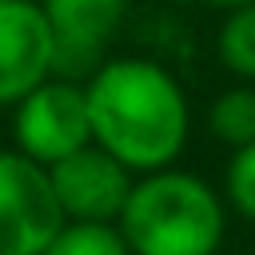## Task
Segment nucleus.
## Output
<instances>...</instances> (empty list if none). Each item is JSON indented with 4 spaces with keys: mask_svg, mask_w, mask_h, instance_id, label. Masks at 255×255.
Segmentation results:
<instances>
[{
    "mask_svg": "<svg viewBox=\"0 0 255 255\" xmlns=\"http://www.w3.org/2000/svg\"><path fill=\"white\" fill-rule=\"evenodd\" d=\"M92 143L116 155L131 175L175 167L191 135V108L183 84L147 56L104 60L88 80Z\"/></svg>",
    "mask_w": 255,
    "mask_h": 255,
    "instance_id": "obj_1",
    "label": "nucleus"
},
{
    "mask_svg": "<svg viewBox=\"0 0 255 255\" xmlns=\"http://www.w3.org/2000/svg\"><path fill=\"white\" fill-rule=\"evenodd\" d=\"M116 227L131 255H215L227 235V203L203 175L163 167L135 175Z\"/></svg>",
    "mask_w": 255,
    "mask_h": 255,
    "instance_id": "obj_2",
    "label": "nucleus"
},
{
    "mask_svg": "<svg viewBox=\"0 0 255 255\" xmlns=\"http://www.w3.org/2000/svg\"><path fill=\"white\" fill-rule=\"evenodd\" d=\"M12 139L16 151L36 159L40 167H52L80 147L92 143V116H88V92L80 80L48 76L40 88H32L12 108Z\"/></svg>",
    "mask_w": 255,
    "mask_h": 255,
    "instance_id": "obj_3",
    "label": "nucleus"
},
{
    "mask_svg": "<svg viewBox=\"0 0 255 255\" xmlns=\"http://www.w3.org/2000/svg\"><path fill=\"white\" fill-rule=\"evenodd\" d=\"M64 227L48 167L16 147H0V255H44Z\"/></svg>",
    "mask_w": 255,
    "mask_h": 255,
    "instance_id": "obj_4",
    "label": "nucleus"
},
{
    "mask_svg": "<svg viewBox=\"0 0 255 255\" xmlns=\"http://www.w3.org/2000/svg\"><path fill=\"white\" fill-rule=\"evenodd\" d=\"M48 179L64 211V223H120V211L135 183V175L96 143L52 163Z\"/></svg>",
    "mask_w": 255,
    "mask_h": 255,
    "instance_id": "obj_5",
    "label": "nucleus"
},
{
    "mask_svg": "<svg viewBox=\"0 0 255 255\" xmlns=\"http://www.w3.org/2000/svg\"><path fill=\"white\" fill-rule=\"evenodd\" d=\"M56 76V44L40 0H0V108H16Z\"/></svg>",
    "mask_w": 255,
    "mask_h": 255,
    "instance_id": "obj_6",
    "label": "nucleus"
},
{
    "mask_svg": "<svg viewBox=\"0 0 255 255\" xmlns=\"http://www.w3.org/2000/svg\"><path fill=\"white\" fill-rule=\"evenodd\" d=\"M131 0H40L52 44H56V76L88 80L104 64V48L120 32Z\"/></svg>",
    "mask_w": 255,
    "mask_h": 255,
    "instance_id": "obj_7",
    "label": "nucleus"
},
{
    "mask_svg": "<svg viewBox=\"0 0 255 255\" xmlns=\"http://www.w3.org/2000/svg\"><path fill=\"white\" fill-rule=\"evenodd\" d=\"M207 131L231 151L255 143V84H235L219 92L207 108Z\"/></svg>",
    "mask_w": 255,
    "mask_h": 255,
    "instance_id": "obj_8",
    "label": "nucleus"
},
{
    "mask_svg": "<svg viewBox=\"0 0 255 255\" xmlns=\"http://www.w3.org/2000/svg\"><path fill=\"white\" fill-rule=\"evenodd\" d=\"M215 56L231 76L255 84V4L223 12V24L215 32Z\"/></svg>",
    "mask_w": 255,
    "mask_h": 255,
    "instance_id": "obj_9",
    "label": "nucleus"
},
{
    "mask_svg": "<svg viewBox=\"0 0 255 255\" xmlns=\"http://www.w3.org/2000/svg\"><path fill=\"white\" fill-rule=\"evenodd\" d=\"M44 255H131L116 223H64Z\"/></svg>",
    "mask_w": 255,
    "mask_h": 255,
    "instance_id": "obj_10",
    "label": "nucleus"
},
{
    "mask_svg": "<svg viewBox=\"0 0 255 255\" xmlns=\"http://www.w3.org/2000/svg\"><path fill=\"white\" fill-rule=\"evenodd\" d=\"M219 195L239 219L255 223V143L231 151V159L223 167V191Z\"/></svg>",
    "mask_w": 255,
    "mask_h": 255,
    "instance_id": "obj_11",
    "label": "nucleus"
},
{
    "mask_svg": "<svg viewBox=\"0 0 255 255\" xmlns=\"http://www.w3.org/2000/svg\"><path fill=\"white\" fill-rule=\"evenodd\" d=\"M203 4H211V8H223V12H231V8H243V4H255V0H203Z\"/></svg>",
    "mask_w": 255,
    "mask_h": 255,
    "instance_id": "obj_12",
    "label": "nucleus"
}]
</instances>
